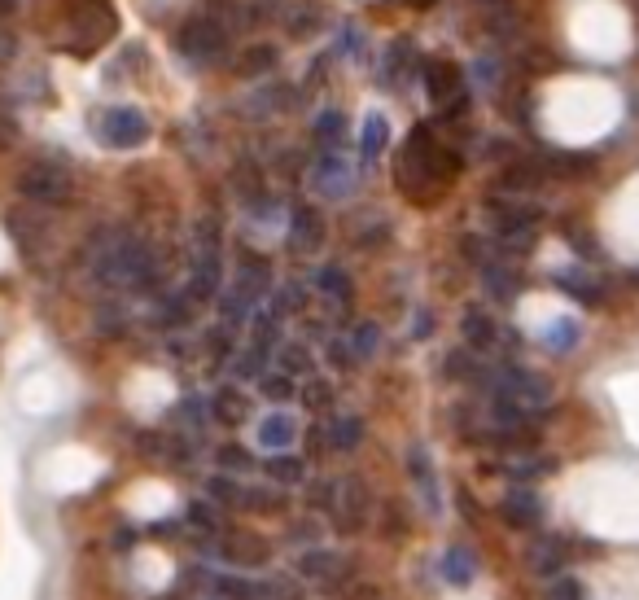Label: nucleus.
<instances>
[{
	"label": "nucleus",
	"mask_w": 639,
	"mask_h": 600,
	"mask_svg": "<svg viewBox=\"0 0 639 600\" xmlns=\"http://www.w3.org/2000/svg\"><path fill=\"white\" fill-rule=\"evenodd\" d=\"M5 57H14V36L0 27V62H5Z\"/></svg>",
	"instance_id": "obj_29"
},
{
	"label": "nucleus",
	"mask_w": 639,
	"mask_h": 600,
	"mask_svg": "<svg viewBox=\"0 0 639 600\" xmlns=\"http://www.w3.org/2000/svg\"><path fill=\"white\" fill-rule=\"evenodd\" d=\"M294 237H298V246H302V250L316 246V241L324 237V224H320V215L311 211V206H302V211H294Z\"/></svg>",
	"instance_id": "obj_15"
},
{
	"label": "nucleus",
	"mask_w": 639,
	"mask_h": 600,
	"mask_svg": "<svg viewBox=\"0 0 639 600\" xmlns=\"http://www.w3.org/2000/svg\"><path fill=\"white\" fill-rule=\"evenodd\" d=\"M429 329H434V316L425 311V316H416V333H429Z\"/></svg>",
	"instance_id": "obj_30"
},
{
	"label": "nucleus",
	"mask_w": 639,
	"mask_h": 600,
	"mask_svg": "<svg viewBox=\"0 0 639 600\" xmlns=\"http://www.w3.org/2000/svg\"><path fill=\"white\" fill-rule=\"evenodd\" d=\"M211 417H219V421H228V425H237L241 421V408H246V403H241V395L232 386H219L215 390V399H211Z\"/></svg>",
	"instance_id": "obj_17"
},
{
	"label": "nucleus",
	"mask_w": 639,
	"mask_h": 600,
	"mask_svg": "<svg viewBox=\"0 0 639 600\" xmlns=\"http://www.w3.org/2000/svg\"><path fill=\"white\" fill-rule=\"evenodd\" d=\"M543 338H548V346L556 355H565V351H574L578 338H583V325H578L574 316H561V320H552L548 329H543Z\"/></svg>",
	"instance_id": "obj_11"
},
{
	"label": "nucleus",
	"mask_w": 639,
	"mask_h": 600,
	"mask_svg": "<svg viewBox=\"0 0 639 600\" xmlns=\"http://www.w3.org/2000/svg\"><path fill=\"white\" fill-rule=\"evenodd\" d=\"M224 465H232V469H254V460H250L246 452H237V447H224Z\"/></svg>",
	"instance_id": "obj_27"
},
{
	"label": "nucleus",
	"mask_w": 639,
	"mask_h": 600,
	"mask_svg": "<svg viewBox=\"0 0 639 600\" xmlns=\"http://www.w3.org/2000/svg\"><path fill=\"white\" fill-rule=\"evenodd\" d=\"M548 600H587V592H583V583H578V579L561 574V579L548 587Z\"/></svg>",
	"instance_id": "obj_20"
},
{
	"label": "nucleus",
	"mask_w": 639,
	"mask_h": 600,
	"mask_svg": "<svg viewBox=\"0 0 639 600\" xmlns=\"http://www.w3.org/2000/svg\"><path fill=\"white\" fill-rule=\"evenodd\" d=\"M386 114H368V119H364V132H359V149H364V158H377L381 154V149H386Z\"/></svg>",
	"instance_id": "obj_13"
},
{
	"label": "nucleus",
	"mask_w": 639,
	"mask_h": 600,
	"mask_svg": "<svg viewBox=\"0 0 639 600\" xmlns=\"http://www.w3.org/2000/svg\"><path fill=\"white\" fill-rule=\"evenodd\" d=\"M298 570H302V574H307V579H324V583H338V579H342V570H346V565H342V557H338V552H329V548H311V552H307V557H302V561H298Z\"/></svg>",
	"instance_id": "obj_9"
},
{
	"label": "nucleus",
	"mask_w": 639,
	"mask_h": 600,
	"mask_svg": "<svg viewBox=\"0 0 639 600\" xmlns=\"http://www.w3.org/2000/svg\"><path fill=\"white\" fill-rule=\"evenodd\" d=\"M272 62H276V49H267V44H259L254 53H246V66H241V71L263 75V71H272Z\"/></svg>",
	"instance_id": "obj_22"
},
{
	"label": "nucleus",
	"mask_w": 639,
	"mask_h": 600,
	"mask_svg": "<svg viewBox=\"0 0 639 600\" xmlns=\"http://www.w3.org/2000/svg\"><path fill=\"white\" fill-rule=\"evenodd\" d=\"M18 193L27 202H40V206H62L71 198V176L57 163H31L18 176Z\"/></svg>",
	"instance_id": "obj_3"
},
{
	"label": "nucleus",
	"mask_w": 639,
	"mask_h": 600,
	"mask_svg": "<svg viewBox=\"0 0 639 600\" xmlns=\"http://www.w3.org/2000/svg\"><path fill=\"white\" fill-rule=\"evenodd\" d=\"M359 434H364V425H359V417H338L329 430V443L338 447V452H351V447L359 443Z\"/></svg>",
	"instance_id": "obj_18"
},
{
	"label": "nucleus",
	"mask_w": 639,
	"mask_h": 600,
	"mask_svg": "<svg viewBox=\"0 0 639 600\" xmlns=\"http://www.w3.org/2000/svg\"><path fill=\"white\" fill-rule=\"evenodd\" d=\"M316 128L324 132V141H329V145H338V141H342V128H346V119H342V114H338V110H324V114H320V123H316Z\"/></svg>",
	"instance_id": "obj_23"
},
{
	"label": "nucleus",
	"mask_w": 639,
	"mask_h": 600,
	"mask_svg": "<svg viewBox=\"0 0 639 600\" xmlns=\"http://www.w3.org/2000/svg\"><path fill=\"white\" fill-rule=\"evenodd\" d=\"M408 469H412L416 487H421V495H425L429 513H443V495H438V473H434V460H429V452H425V447H412Z\"/></svg>",
	"instance_id": "obj_6"
},
{
	"label": "nucleus",
	"mask_w": 639,
	"mask_h": 600,
	"mask_svg": "<svg viewBox=\"0 0 639 600\" xmlns=\"http://www.w3.org/2000/svg\"><path fill=\"white\" fill-rule=\"evenodd\" d=\"M508 390H513L521 403H548V399H552V386L543 382L539 373H526V368H513V377H508Z\"/></svg>",
	"instance_id": "obj_10"
},
{
	"label": "nucleus",
	"mask_w": 639,
	"mask_h": 600,
	"mask_svg": "<svg viewBox=\"0 0 639 600\" xmlns=\"http://www.w3.org/2000/svg\"><path fill=\"white\" fill-rule=\"evenodd\" d=\"M320 290H329V294H338V298H351V285H346V276L342 268H320Z\"/></svg>",
	"instance_id": "obj_21"
},
{
	"label": "nucleus",
	"mask_w": 639,
	"mask_h": 600,
	"mask_svg": "<svg viewBox=\"0 0 639 600\" xmlns=\"http://www.w3.org/2000/svg\"><path fill=\"white\" fill-rule=\"evenodd\" d=\"M9 9H14V0H0V18H5V14H9Z\"/></svg>",
	"instance_id": "obj_32"
},
{
	"label": "nucleus",
	"mask_w": 639,
	"mask_h": 600,
	"mask_svg": "<svg viewBox=\"0 0 639 600\" xmlns=\"http://www.w3.org/2000/svg\"><path fill=\"white\" fill-rule=\"evenodd\" d=\"M408 5H416V9H434L438 0H408Z\"/></svg>",
	"instance_id": "obj_31"
},
{
	"label": "nucleus",
	"mask_w": 639,
	"mask_h": 600,
	"mask_svg": "<svg viewBox=\"0 0 639 600\" xmlns=\"http://www.w3.org/2000/svg\"><path fill=\"white\" fill-rule=\"evenodd\" d=\"M377 338H381V329H377V325H359L355 342H351V351H355V355H364V360H368V355L377 351Z\"/></svg>",
	"instance_id": "obj_25"
},
{
	"label": "nucleus",
	"mask_w": 639,
	"mask_h": 600,
	"mask_svg": "<svg viewBox=\"0 0 639 600\" xmlns=\"http://www.w3.org/2000/svg\"><path fill=\"white\" fill-rule=\"evenodd\" d=\"M499 509H504V517H508V522H513V526H534V522H539V517H543V504H539V495H534L530 487L508 491Z\"/></svg>",
	"instance_id": "obj_8"
},
{
	"label": "nucleus",
	"mask_w": 639,
	"mask_h": 600,
	"mask_svg": "<svg viewBox=\"0 0 639 600\" xmlns=\"http://www.w3.org/2000/svg\"><path fill=\"white\" fill-rule=\"evenodd\" d=\"M97 136L110 149H136L149 141V119L132 106H110L97 114Z\"/></svg>",
	"instance_id": "obj_2"
},
{
	"label": "nucleus",
	"mask_w": 639,
	"mask_h": 600,
	"mask_svg": "<svg viewBox=\"0 0 639 600\" xmlns=\"http://www.w3.org/2000/svg\"><path fill=\"white\" fill-rule=\"evenodd\" d=\"M421 79H425V88H429V97H434V101L464 97V88H460V66L443 62V57H434V62H425V66H421Z\"/></svg>",
	"instance_id": "obj_4"
},
{
	"label": "nucleus",
	"mask_w": 639,
	"mask_h": 600,
	"mask_svg": "<svg viewBox=\"0 0 639 600\" xmlns=\"http://www.w3.org/2000/svg\"><path fill=\"white\" fill-rule=\"evenodd\" d=\"M460 329H464V342H469L473 351H491V346H495V338H499L495 316H486L482 307H469V311H464Z\"/></svg>",
	"instance_id": "obj_7"
},
{
	"label": "nucleus",
	"mask_w": 639,
	"mask_h": 600,
	"mask_svg": "<svg viewBox=\"0 0 639 600\" xmlns=\"http://www.w3.org/2000/svg\"><path fill=\"white\" fill-rule=\"evenodd\" d=\"M298 443V421L289 417V412H272V417H263L259 425V447H267V452H289V447Z\"/></svg>",
	"instance_id": "obj_5"
},
{
	"label": "nucleus",
	"mask_w": 639,
	"mask_h": 600,
	"mask_svg": "<svg viewBox=\"0 0 639 600\" xmlns=\"http://www.w3.org/2000/svg\"><path fill=\"white\" fill-rule=\"evenodd\" d=\"M259 390H263L267 399H289V395H294V382H289V377L281 382L276 373H263V377H259Z\"/></svg>",
	"instance_id": "obj_24"
},
{
	"label": "nucleus",
	"mask_w": 639,
	"mask_h": 600,
	"mask_svg": "<svg viewBox=\"0 0 639 600\" xmlns=\"http://www.w3.org/2000/svg\"><path fill=\"white\" fill-rule=\"evenodd\" d=\"M189 517H193L197 526H206V530H215V526H219L215 517H211V509H206V504H193V509H189Z\"/></svg>",
	"instance_id": "obj_28"
},
{
	"label": "nucleus",
	"mask_w": 639,
	"mask_h": 600,
	"mask_svg": "<svg viewBox=\"0 0 639 600\" xmlns=\"http://www.w3.org/2000/svg\"><path fill=\"white\" fill-rule=\"evenodd\" d=\"M443 574H447V583L469 587V583H473V574H478V561H473V552H469V548H451V552H447V561H443Z\"/></svg>",
	"instance_id": "obj_12"
},
{
	"label": "nucleus",
	"mask_w": 639,
	"mask_h": 600,
	"mask_svg": "<svg viewBox=\"0 0 639 600\" xmlns=\"http://www.w3.org/2000/svg\"><path fill=\"white\" fill-rule=\"evenodd\" d=\"M556 285H561L565 294H574L578 303H591V298H600V285L587 281V276L578 272V268H574V272H556Z\"/></svg>",
	"instance_id": "obj_16"
},
{
	"label": "nucleus",
	"mask_w": 639,
	"mask_h": 600,
	"mask_svg": "<svg viewBox=\"0 0 639 600\" xmlns=\"http://www.w3.org/2000/svg\"><path fill=\"white\" fill-rule=\"evenodd\" d=\"M267 473H272L276 482H298V478H302V460H294V456H272V460H267Z\"/></svg>",
	"instance_id": "obj_19"
},
{
	"label": "nucleus",
	"mask_w": 639,
	"mask_h": 600,
	"mask_svg": "<svg viewBox=\"0 0 639 600\" xmlns=\"http://www.w3.org/2000/svg\"><path fill=\"white\" fill-rule=\"evenodd\" d=\"M206 491H211V495H215V500L241 504V491H237V487H232V478H228V473H219V478H211V487H206Z\"/></svg>",
	"instance_id": "obj_26"
},
{
	"label": "nucleus",
	"mask_w": 639,
	"mask_h": 600,
	"mask_svg": "<svg viewBox=\"0 0 639 600\" xmlns=\"http://www.w3.org/2000/svg\"><path fill=\"white\" fill-rule=\"evenodd\" d=\"M486 294H495L499 303H508V298H517V290H521V276L513 272V268H486Z\"/></svg>",
	"instance_id": "obj_14"
},
{
	"label": "nucleus",
	"mask_w": 639,
	"mask_h": 600,
	"mask_svg": "<svg viewBox=\"0 0 639 600\" xmlns=\"http://www.w3.org/2000/svg\"><path fill=\"white\" fill-rule=\"evenodd\" d=\"M176 49L189 57L193 66H211L215 57L228 53V31L219 27V22L193 18V22H184V27L176 31Z\"/></svg>",
	"instance_id": "obj_1"
}]
</instances>
